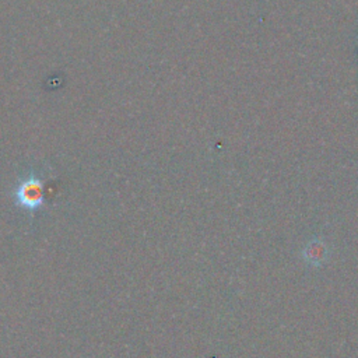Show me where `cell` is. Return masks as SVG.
Listing matches in <instances>:
<instances>
[{
	"instance_id": "obj_1",
	"label": "cell",
	"mask_w": 358,
	"mask_h": 358,
	"mask_svg": "<svg viewBox=\"0 0 358 358\" xmlns=\"http://www.w3.org/2000/svg\"><path fill=\"white\" fill-rule=\"evenodd\" d=\"M15 199L16 204H19L24 210H40L45 203V196L43 193V181L36 175L20 179L15 191Z\"/></svg>"
},
{
	"instance_id": "obj_2",
	"label": "cell",
	"mask_w": 358,
	"mask_h": 358,
	"mask_svg": "<svg viewBox=\"0 0 358 358\" xmlns=\"http://www.w3.org/2000/svg\"><path fill=\"white\" fill-rule=\"evenodd\" d=\"M330 258V249L326 242L313 239L305 245L302 249V259L311 266H322Z\"/></svg>"
}]
</instances>
